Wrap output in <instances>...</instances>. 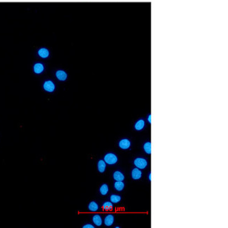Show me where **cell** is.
I'll return each mask as SVG.
<instances>
[{
	"label": "cell",
	"instance_id": "obj_1",
	"mask_svg": "<svg viewBox=\"0 0 228 228\" xmlns=\"http://www.w3.org/2000/svg\"><path fill=\"white\" fill-rule=\"evenodd\" d=\"M104 161H105L106 164L109 165H113L115 164L117 162L118 158L116 156V154H113V153H108V154L105 155Z\"/></svg>",
	"mask_w": 228,
	"mask_h": 228
},
{
	"label": "cell",
	"instance_id": "obj_2",
	"mask_svg": "<svg viewBox=\"0 0 228 228\" xmlns=\"http://www.w3.org/2000/svg\"><path fill=\"white\" fill-rule=\"evenodd\" d=\"M43 88L48 93H53L56 89V85L51 80H46L43 84Z\"/></svg>",
	"mask_w": 228,
	"mask_h": 228
},
{
	"label": "cell",
	"instance_id": "obj_3",
	"mask_svg": "<svg viewBox=\"0 0 228 228\" xmlns=\"http://www.w3.org/2000/svg\"><path fill=\"white\" fill-rule=\"evenodd\" d=\"M134 164L138 169H144L148 165L146 159L141 158V157H138L134 160Z\"/></svg>",
	"mask_w": 228,
	"mask_h": 228
},
{
	"label": "cell",
	"instance_id": "obj_4",
	"mask_svg": "<svg viewBox=\"0 0 228 228\" xmlns=\"http://www.w3.org/2000/svg\"><path fill=\"white\" fill-rule=\"evenodd\" d=\"M37 55L39 57L43 59H46L49 57L50 56V51L46 47H41L38 49L37 51Z\"/></svg>",
	"mask_w": 228,
	"mask_h": 228
},
{
	"label": "cell",
	"instance_id": "obj_5",
	"mask_svg": "<svg viewBox=\"0 0 228 228\" xmlns=\"http://www.w3.org/2000/svg\"><path fill=\"white\" fill-rule=\"evenodd\" d=\"M44 69H45V68H44V63H42V62H38L34 64L33 71L35 74H42V72L44 71Z\"/></svg>",
	"mask_w": 228,
	"mask_h": 228
},
{
	"label": "cell",
	"instance_id": "obj_6",
	"mask_svg": "<svg viewBox=\"0 0 228 228\" xmlns=\"http://www.w3.org/2000/svg\"><path fill=\"white\" fill-rule=\"evenodd\" d=\"M56 76L59 81L64 82L68 79V73L63 70H58L56 72Z\"/></svg>",
	"mask_w": 228,
	"mask_h": 228
},
{
	"label": "cell",
	"instance_id": "obj_7",
	"mask_svg": "<svg viewBox=\"0 0 228 228\" xmlns=\"http://www.w3.org/2000/svg\"><path fill=\"white\" fill-rule=\"evenodd\" d=\"M119 146H120L121 149L127 150V149H128L131 146L130 140H128V139H122V140H121L120 143H119Z\"/></svg>",
	"mask_w": 228,
	"mask_h": 228
},
{
	"label": "cell",
	"instance_id": "obj_8",
	"mask_svg": "<svg viewBox=\"0 0 228 228\" xmlns=\"http://www.w3.org/2000/svg\"><path fill=\"white\" fill-rule=\"evenodd\" d=\"M145 126V122L143 119H140L137 122L135 123L134 128L136 131H141L144 128Z\"/></svg>",
	"mask_w": 228,
	"mask_h": 228
},
{
	"label": "cell",
	"instance_id": "obj_9",
	"mask_svg": "<svg viewBox=\"0 0 228 228\" xmlns=\"http://www.w3.org/2000/svg\"><path fill=\"white\" fill-rule=\"evenodd\" d=\"M131 176L134 180H138L142 176V172L140 169H134L131 172Z\"/></svg>",
	"mask_w": 228,
	"mask_h": 228
},
{
	"label": "cell",
	"instance_id": "obj_10",
	"mask_svg": "<svg viewBox=\"0 0 228 228\" xmlns=\"http://www.w3.org/2000/svg\"><path fill=\"white\" fill-rule=\"evenodd\" d=\"M114 221V218L112 215L111 214H109L107 215L104 219L105 225L106 226H108V227L109 226H111L112 225H113Z\"/></svg>",
	"mask_w": 228,
	"mask_h": 228
},
{
	"label": "cell",
	"instance_id": "obj_11",
	"mask_svg": "<svg viewBox=\"0 0 228 228\" xmlns=\"http://www.w3.org/2000/svg\"><path fill=\"white\" fill-rule=\"evenodd\" d=\"M113 177L116 181H123L124 180V175L121 171H117L113 174Z\"/></svg>",
	"mask_w": 228,
	"mask_h": 228
},
{
	"label": "cell",
	"instance_id": "obj_12",
	"mask_svg": "<svg viewBox=\"0 0 228 228\" xmlns=\"http://www.w3.org/2000/svg\"><path fill=\"white\" fill-rule=\"evenodd\" d=\"M93 222L96 226H100L102 224V220L100 215L96 214L93 217Z\"/></svg>",
	"mask_w": 228,
	"mask_h": 228
},
{
	"label": "cell",
	"instance_id": "obj_13",
	"mask_svg": "<svg viewBox=\"0 0 228 228\" xmlns=\"http://www.w3.org/2000/svg\"><path fill=\"white\" fill-rule=\"evenodd\" d=\"M106 169V163L104 160H99L98 162V170L100 173H103Z\"/></svg>",
	"mask_w": 228,
	"mask_h": 228
},
{
	"label": "cell",
	"instance_id": "obj_14",
	"mask_svg": "<svg viewBox=\"0 0 228 228\" xmlns=\"http://www.w3.org/2000/svg\"><path fill=\"white\" fill-rule=\"evenodd\" d=\"M88 208L90 211H92V212H96V211H97L98 210V205L96 201H91V202H90L89 204H88Z\"/></svg>",
	"mask_w": 228,
	"mask_h": 228
},
{
	"label": "cell",
	"instance_id": "obj_15",
	"mask_svg": "<svg viewBox=\"0 0 228 228\" xmlns=\"http://www.w3.org/2000/svg\"><path fill=\"white\" fill-rule=\"evenodd\" d=\"M114 187L116 190L122 191L124 188V183L123 181H116L114 184Z\"/></svg>",
	"mask_w": 228,
	"mask_h": 228
},
{
	"label": "cell",
	"instance_id": "obj_16",
	"mask_svg": "<svg viewBox=\"0 0 228 228\" xmlns=\"http://www.w3.org/2000/svg\"><path fill=\"white\" fill-rule=\"evenodd\" d=\"M102 208L105 211H110L113 209V204L111 201H106L102 204Z\"/></svg>",
	"mask_w": 228,
	"mask_h": 228
},
{
	"label": "cell",
	"instance_id": "obj_17",
	"mask_svg": "<svg viewBox=\"0 0 228 228\" xmlns=\"http://www.w3.org/2000/svg\"><path fill=\"white\" fill-rule=\"evenodd\" d=\"M109 192V187L107 184H103L100 187V192L102 195H106Z\"/></svg>",
	"mask_w": 228,
	"mask_h": 228
},
{
	"label": "cell",
	"instance_id": "obj_18",
	"mask_svg": "<svg viewBox=\"0 0 228 228\" xmlns=\"http://www.w3.org/2000/svg\"><path fill=\"white\" fill-rule=\"evenodd\" d=\"M121 201V197L117 195H112L110 196V201L112 203H119Z\"/></svg>",
	"mask_w": 228,
	"mask_h": 228
},
{
	"label": "cell",
	"instance_id": "obj_19",
	"mask_svg": "<svg viewBox=\"0 0 228 228\" xmlns=\"http://www.w3.org/2000/svg\"><path fill=\"white\" fill-rule=\"evenodd\" d=\"M143 148H144L145 152H146L147 154H150L151 153V143L150 142L145 143L144 144V146H143Z\"/></svg>",
	"mask_w": 228,
	"mask_h": 228
},
{
	"label": "cell",
	"instance_id": "obj_20",
	"mask_svg": "<svg viewBox=\"0 0 228 228\" xmlns=\"http://www.w3.org/2000/svg\"><path fill=\"white\" fill-rule=\"evenodd\" d=\"M83 228H94V226L91 224H86L83 226Z\"/></svg>",
	"mask_w": 228,
	"mask_h": 228
},
{
	"label": "cell",
	"instance_id": "obj_21",
	"mask_svg": "<svg viewBox=\"0 0 228 228\" xmlns=\"http://www.w3.org/2000/svg\"><path fill=\"white\" fill-rule=\"evenodd\" d=\"M148 121L149 122V124H151V114H148Z\"/></svg>",
	"mask_w": 228,
	"mask_h": 228
},
{
	"label": "cell",
	"instance_id": "obj_22",
	"mask_svg": "<svg viewBox=\"0 0 228 228\" xmlns=\"http://www.w3.org/2000/svg\"><path fill=\"white\" fill-rule=\"evenodd\" d=\"M149 180H151V173H150V175H149Z\"/></svg>",
	"mask_w": 228,
	"mask_h": 228
}]
</instances>
